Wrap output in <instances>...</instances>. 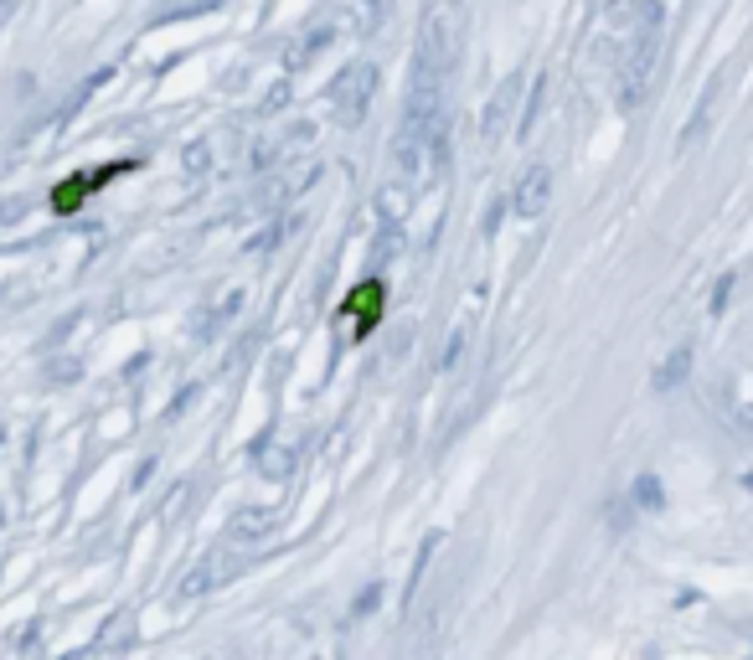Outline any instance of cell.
Returning <instances> with one entry per match:
<instances>
[{"instance_id": "cell-17", "label": "cell", "mask_w": 753, "mask_h": 660, "mask_svg": "<svg viewBox=\"0 0 753 660\" xmlns=\"http://www.w3.org/2000/svg\"><path fill=\"white\" fill-rule=\"evenodd\" d=\"M547 83L553 78H536L532 83V103H527V114H521V139L536 130V119H542V109H547Z\"/></svg>"}, {"instance_id": "cell-20", "label": "cell", "mask_w": 753, "mask_h": 660, "mask_svg": "<svg viewBox=\"0 0 753 660\" xmlns=\"http://www.w3.org/2000/svg\"><path fill=\"white\" fill-rule=\"evenodd\" d=\"M212 171V145L197 139V145H186V175H207Z\"/></svg>"}, {"instance_id": "cell-14", "label": "cell", "mask_w": 753, "mask_h": 660, "mask_svg": "<svg viewBox=\"0 0 753 660\" xmlns=\"http://www.w3.org/2000/svg\"><path fill=\"white\" fill-rule=\"evenodd\" d=\"M238 305H243V294L233 290L227 300H218V305H212L207 315H197V341H212V335H218V326H227V315L238 310Z\"/></svg>"}, {"instance_id": "cell-25", "label": "cell", "mask_w": 753, "mask_h": 660, "mask_svg": "<svg viewBox=\"0 0 753 660\" xmlns=\"http://www.w3.org/2000/svg\"><path fill=\"white\" fill-rule=\"evenodd\" d=\"M37 640H41V630H37V624H26V630H21V640H16V650H32Z\"/></svg>"}, {"instance_id": "cell-24", "label": "cell", "mask_w": 753, "mask_h": 660, "mask_svg": "<svg viewBox=\"0 0 753 660\" xmlns=\"http://www.w3.org/2000/svg\"><path fill=\"white\" fill-rule=\"evenodd\" d=\"M728 290H733V273H723V279H717V290H713V315L723 310V305H728Z\"/></svg>"}, {"instance_id": "cell-8", "label": "cell", "mask_w": 753, "mask_h": 660, "mask_svg": "<svg viewBox=\"0 0 753 660\" xmlns=\"http://www.w3.org/2000/svg\"><path fill=\"white\" fill-rule=\"evenodd\" d=\"M516 103H521V78H506L496 94H491V103H485V124H480V130H485V139H501L506 130H511Z\"/></svg>"}, {"instance_id": "cell-6", "label": "cell", "mask_w": 753, "mask_h": 660, "mask_svg": "<svg viewBox=\"0 0 753 660\" xmlns=\"http://www.w3.org/2000/svg\"><path fill=\"white\" fill-rule=\"evenodd\" d=\"M279 537V516L263 511V505H243L238 516L227 522V542L233 547H263Z\"/></svg>"}, {"instance_id": "cell-27", "label": "cell", "mask_w": 753, "mask_h": 660, "mask_svg": "<svg viewBox=\"0 0 753 660\" xmlns=\"http://www.w3.org/2000/svg\"><path fill=\"white\" fill-rule=\"evenodd\" d=\"M16 5H21V0H0V26H5L11 16H16Z\"/></svg>"}, {"instance_id": "cell-22", "label": "cell", "mask_w": 753, "mask_h": 660, "mask_svg": "<svg viewBox=\"0 0 753 660\" xmlns=\"http://www.w3.org/2000/svg\"><path fill=\"white\" fill-rule=\"evenodd\" d=\"M78 362H73V356H62V362H52V382H73V377H78Z\"/></svg>"}, {"instance_id": "cell-10", "label": "cell", "mask_w": 753, "mask_h": 660, "mask_svg": "<svg viewBox=\"0 0 753 660\" xmlns=\"http://www.w3.org/2000/svg\"><path fill=\"white\" fill-rule=\"evenodd\" d=\"M316 181H320V160H299V166H295L289 175H284V181H274V186L263 192V201H269V207H274V201H289V196L310 192Z\"/></svg>"}, {"instance_id": "cell-26", "label": "cell", "mask_w": 753, "mask_h": 660, "mask_svg": "<svg viewBox=\"0 0 753 660\" xmlns=\"http://www.w3.org/2000/svg\"><path fill=\"white\" fill-rule=\"evenodd\" d=\"M284 98H289V83H279L274 94H269V103H263V109H279V103H284Z\"/></svg>"}, {"instance_id": "cell-28", "label": "cell", "mask_w": 753, "mask_h": 660, "mask_svg": "<svg viewBox=\"0 0 753 660\" xmlns=\"http://www.w3.org/2000/svg\"><path fill=\"white\" fill-rule=\"evenodd\" d=\"M0 439H5V424H0Z\"/></svg>"}, {"instance_id": "cell-19", "label": "cell", "mask_w": 753, "mask_h": 660, "mask_svg": "<svg viewBox=\"0 0 753 660\" xmlns=\"http://www.w3.org/2000/svg\"><path fill=\"white\" fill-rule=\"evenodd\" d=\"M465 346H470V330L459 326L455 335H449V346H444V356H439V367H444V371H459V362H465Z\"/></svg>"}, {"instance_id": "cell-21", "label": "cell", "mask_w": 753, "mask_h": 660, "mask_svg": "<svg viewBox=\"0 0 753 660\" xmlns=\"http://www.w3.org/2000/svg\"><path fill=\"white\" fill-rule=\"evenodd\" d=\"M630 501H640L645 511H661V501H666V496H661V480H651V475H645V480H634Z\"/></svg>"}, {"instance_id": "cell-4", "label": "cell", "mask_w": 753, "mask_h": 660, "mask_svg": "<svg viewBox=\"0 0 753 660\" xmlns=\"http://www.w3.org/2000/svg\"><path fill=\"white\" fill-rule=\"evenodd\" d=\"M511 207L516 217H542L553 207V171L547 166H527L511 186Z\"/></svg>"}, {"instance_id": "cell-7", "label": "cell", "mask_w": 753, "mask_h": 660, "mask_svg": "<svg viewBox=\"0 0 753 660\" xmlns=\"http://www.w3.org/2000/svg\"><path fill=\"white\" fill-rule=\"evenodd\" d=\"M423 135H429V124H418V119H403L393 135V166L403 181H413L423 171Z\"/></svg>"}, {"instance_id": "cell-2", "label": "cell", "mask_w": 753, "mask_h": 660, "mask_svg": "<svg viewBox=\"0 0 753 660\" xmlns=\"http://www.w3.org/2000/svg\"><path fill=\"white\" fill-rule=\"evenodd\" d=\"M655 62H661V26H640L634 47L625 52V68H619V109H640L645 103Z\"/></svg>"}, {"instance_id": "cell-12", "label": "cell", "mask_w": 753, "mask_h": 660, "mask_svg": "<svg viewBox=\"0 0 753 660\" xmlns=\"http://www.w3.org/2000/svg\"><path fill=\"white\" fill-rule=\"evenodd\" d=\"M325 41H331V26H316L310 37H299L295 47L284 52V68H289V73H299V68H310V62H316L320 52H325Z\"/></svg>"}, {"instance_id": "cell-1", "label": "cell", "mask_w": 753, "mask_h": 660, "mask_svg": "<svg viewBox=\"0 0 753 660\" xmlns=\"http://www.w3.org/2000/svg\"><path fill=\"white\" fill-rule=\"evenodd\" d=\"M459 41H465V5H459V0H434V5L423 11V21H418L413 73L449 78V68L459 62Z\"/></svg>"}, {"instance_id": "cell-5", "label": "cell", "mask_w": 753, "mask_h": 660, "mask_svg": "<svg viewBox=\"0 0 753 660\" xmlns=\"http://www.w3.org/2000/svg\"><path fill=\"white\" fill-rule=\"evenodd\" d=\"M243 567L238 552H212V558H201L192 573H186V583L176 588V599H201V594H212L218 583H227L233 573Z\"/></svg>"}, {"instance_id": "cell-3", "label": "cell", "mask_w": 753, "mask_h": 660, "mask_svg": "<svg viewBox=\"0 0 753 660\" xmlns=\"http://www.w3.org/2000/svg\"><path fill=\"white\" fill-rule=\"evenodd\" d=\"M372 98H376V68L372 62H351V68H341L336 83H331V109H336V119L346 124V130H357L361 119H367Z\"/></svg>"}, {"instance_id": "cell-15", "label": "cell", "mask_w": 753, "mask_h": 660, "mask_svg": "<svg viewBox=\"0 0 753 660\" xmlns=\"http://www.w3.org/2000/svg\"><path fill=\"white\" fill-rule=\"evenodd\" d=\"M376 212H382V222H403V212H408V181L382 186V192H376Z\"/></svg>"}, {"instance_id": "cell-23", "label": "cell", "mask_w": 753, "mask_h": 660, "mask_svg": "<svg viewBox=\"0 0 753 660\" xmlns=\"http://www.w3.org/2000/svg\"><path fill=\"white\" fill-rule=\"evenodd\" d=\"M21 217H26V201H21V196L0 201V222H21Z\"/></svg>"}, {"instance_id": "cell-9", "label": "cell", "mask_w": 753, "mask_h": 660, "mask_svg": "<svg viewBox=\"0 0 753 660\" xmlns=\"http://www.w3.org/2000/svg\"><path fill=\"white\" fill-rule=\"evenodd\" d=\"M139 640V624H135V614H109V620H103V630L99 635H94V645H88V650H94V656H114V650H129V645Z\"/></svg>"}, {"instance_id": "cell-18", "label": "cell", "mask_w": 753, "mask_h": 660, "mask_svg": "<svg viewBox=\"0 0 753 660\" xmlns=\"http://www.w3.org/2000/svg\"><path fill=\"white\" fill-rule=\"evenodd\" d=\"M376 305H382V284H372V279H367V284H361V294H357V300H351V305H346V310H351V315H361V320H372V315H376Z\"/></svg>"}, {"instance_id": "cell-16", "label": "cell", "mask_w": 753, "mask_h": 660, "mask_svg": "<svg viewBox=\"0 0 753 660\" xmlns=\"http://www.w3.org/2000/svg\"><path fill=\"white\" fill-rule=\"evenodd\" d=\"M439 552V531H429V542L418 547V563H413V578H408V603L418 599V588H423V578H429V558Z\"/></svg>"}, {"instance_id": "cell-13", "label": "cell", "mask_w": 753, "mask_h": 660, "mask_svg": "<svg viewBox=\"0 0 753 660\" xmlns=\"http://www.w3.org/2000/svg\"><path fill=\"white\" fill-rule=\"evenodd\" d=\"M692 377V346H676L666 362H661V371H655V388L661 392H671V388H681Z\"/></svg>"}, {"instance_id": "cell-11", "label": "cell", "mask_w": 753, "mask_h": 660, "mask_svg": "<svg viewBox=\"0 0 753 660\" xmlns=\"http://www.w3.org/2000/svg\"><path fill=\"white\" fill-rule=\"evenodd\" d=\"M295 465H299L295 444H269V449H258V460H254V469L263 475V480H289Z\"/></svg>"}]
</instances>
